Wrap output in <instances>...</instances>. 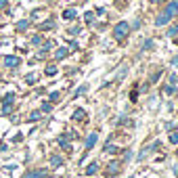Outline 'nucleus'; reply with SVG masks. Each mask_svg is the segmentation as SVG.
I'll use <instances>...</instances> for the list:
<instances>
[{
  "label": "nucleus",
  "mask_w": 178,
  "mask_h": 178,
  "mask_svg": "<svg viewBox=\"0 0 178 178\" xmlns=\"http://www.w3.org/2000/svg\"><path fill=\"white\" fill-rule=\"evenodd\" d=\"M67 52H69L67 48H59V50L55 52V59H57V61H61V59H65V57H67Z\"/></svg>",
  "instance_id": "11"
},
{
  "label": "nucleus",
  "mask_w": 178,
  "mask_h": 178,
  "mask_svg": "<svg viewBox=\"0 0 178 178\" xmlns=\"http://www.w3.org/2000/svg\"><path fill=\"white\" fill-rule=\"evenodd\" d=\"M50 101H59V92H52L50 94Z\"/></svg>",
  "instance_id": "29"
},
{
  "label": "nucleus",
  "mask_w": 178,
  "mask_h": 178,
  "mask_svg": "<svg viewBox=\"0 0 178 178\" xmlns=\"http://www.w3.org/2000/svg\"><path fill=\"white\" fill-rule=\"evenodd\" d=\"M128 32H130V25H128L126 21H120V23L115 25V30H113V36H115L117 40H124V38L128 36Z\"/></svg>",
  "instance_id": "1"
},
{
  "label": "nucleus",
  "mask_w": 178,
  "mask_h": 178,
  "mask_svg": "<svg viewBox=\"0 0 178 178\" xmlns=\"http://www.w3.org/2000/svg\"><path fill=\"white\" fill-rule=\"evenodd\" d=\"M84 117V109H78L76 113H73V120H82Z\"/></svg>",
  "instance_id": "19"
},
{
  "label": "nucleus",
  "mask_w": 178,
  "mask_h": 178,
  "mask_svg": "<svg viewBox=\"0 0 178 178\" xmlns=\"http://www.w3.org/2000/svg\"><path fill=\"white\" fill-rule=\"evenodd\" d=\"M153 2H155V4H157V2H164V0H153Z\"/></svg>",
  "instance_id": "34"
},
{
  "label": "nucleus",
  "mask_w": 178,
  "mask_h": 178,
  "mask_svg": "<svg viewBox=\"0 0 178 178\" xmlns=\"http://www.w3.org/2000/svg\"><path fill=\"white\" fill-rule=\"evenodd\" d=\"M130 98H132V101H136V98H138V92H136V90H132V94H130Z\"/></svg>",
  "instance_id": "31"
},
{
  "label": "nucleus",
  "mask_w": 178,
  "mask_h": 178,
  "mask_svg": "<svg viewBox=\"0 0 178 178\" xmlns=\"http://www.w3.org/2000/svg\"><path fill=\"white\" fill-rule=\"evenodd\" d=\"M107 176H115V174H120V161H111L109 166H107V172H105Z\"/></svg>",
  "instance_id": "4"
},
{
  "label": "nucleus",
  "mask_w": 178,
  "mask_h": 178,
  "mask_svg": "<svg viewBox=\"0 0 178 178\" xmlns=\"http://www.w3.org/2000/svg\"><path fill=\"white\" fill-rule=\"evenodd\" d=\"M84 21H86V23H92V21H94V13H86V15H84Z\"/></svg>",
  "instance_id": "18"
},
{
  "label": "nucleus",
  "mask_w": 178,
  "mask_h": 178,
  "mask_svg": "<svg viewBox=\"0 0 178 178\" xmlns=\"http://www.w3.org/2000/svg\"><path fill=\"white\" fill-rule=\"evenodd\" d=\"M61 164H63V159H61V157H59V155H55V157H52V159H50V166H52V168H59V166H61Z\"/></svg>",
  "instance_id": "14"
},
{
  "label": "nucleus",
  "mask_w": 178,
  "mask_h": 178,
  "mask_svg": "<svg viewBox=\"0 0 178 178\" xmlns=\"http://www.w3.org/2000/svg\"><path fill=\"white\" fill-rule=\"evenodd\" d=\"M174 92H176V86H174V84H168V86H166V94H170V96H172Z\"/></svg>",
  "instance_id": "17"
},
{
  "label": "nucleus",
  "mask_w": 178,
  "mask_h": 178,
  "mask_svg": "<svg viewBox=\"0 0 178 178\" xmlns=\"http://www.w3.org/2000/svg\"><path fill=\"white\" fill-rule=\"evenodd\" d=\"M63 19H67V21L76 19V8H67V11H63Z\"/></svg>",
  "instance_id": "8"
},
{
  "label": "nucleus",
  "mask_w": 178,
  "mask_h": 178,
  "mask_svg": "<svg viewBox=\"0 0 178 178\" xmlns=\"http://www.w3.org/2000/svg\"><path fill=\"white\" fill-rule=\"evenodd\" d=\"M96 172H98V164H96V161H92L88 168H86V174H88V176H94Z\"/></svg>",
  "instance_id": "7"
},
{
  "label": "nucleus",
  "mask_w": 178,
  "mask_h": 178,
  "mask_svg": "<svg viewBox=\"0 0 178 178\" xmlns=\"http://www.w3.org/2000/svg\"><path fill=\"white\" fill-rule=\"evenodd\" d=\"M13 101H15V94H13V92H8V94L2 98V105H4V109H2V111H4V113H8V111H11V107H13Z\"/></svg>",
  "instance_id": "3"
},
{
  "label": "nucleus",
  "mask_w": 178,
  "mask_h": 178,
  "mask_svg": "<svg viewBox=\"0 0 178 178\" xmlns=\"http://www.w3.org/2000/svg\"><path fill=\"white\" fill-rule=\"evenodd\" d=\"M164 15H166L168 19L176 17V15H178V2H176V0H172V2H170V4H168V6L164 8Z\"/></svg>",
  "instance_id": "2"
},
{
  "label": "nucleus",
  "mask_w": 178,
  "mask_h": 178,
  "mask_svg": "<svg viewBox=\"0 0 178 178\" xmlns=\"http://www.w3.org/2000/svg\"><path fill=\"white\" fill-rule=\"evenodd\" d=\"M132 27H134V30H138V27H140V19H136V21H134Z\"/></svg>",
  "instance_id": "30"
},
{
  "label": "nucleus",
  "mask_w": 178,
  "mask_h": 178,
  "mask_svg": "<svg viewBox=\"0 0 178 178\" xmlns=\"http://www.w3.org/2000/svg\"><path fill=\"white\" fill-rule=\"evenodd\" d=\"M166 23H170V19H168V17H166V15L161 13V15H159V17L155 19V25H157V27H161V25H166Z\"/></svg>",
  "instance_id": "9"
},
{
  "label": "nucleus",
  "mask_w": 178,
  "mask_h": 178,
  "mask_svg": "<svg viewBox=\"0 0 178 178\" xmlns=\"http://www.w3.org/2000/svg\"><path fill=\"white\" fill-rule=\"evenodd\" d=\"M174 42H176V44H178V38H176V40H174Z\"/></svg>",
  "instance_id": "35"
},
{
  "label": "nucleus",
  "mask_w": 178,
  "mask_h": 178,
  "mask_svg": "<svg viewBox=\"0 0 178 178\" xmlns=\"http://www.w3.org/2000/svg\"><path fill=\"white\" fill-rule=\"evenodd\" d=\"M176 34H178V27H176V25H172V27L168 30V38H174Z\"/></svg>",
  "instance_id": "16"
},
{
  "label": "nucleus",
  "mask_w": 178,
  "mask_h": 178,
  "mask_svg": "<svg viewBox=\"0 0 178 178\" xmlns=\"http://www.w3.org/2000/svg\"><path fill=\"white\" fill-rule=\"evenodd\" d=\"M40 42H42V36H34V38H32V44H40Z\"/></svg>",
  "instance_id": "23"
},
{
  "label": "nucleus",
  "mask_w": 178,
  "mask_h": 178,
  "mask_svg": "<svg viewBox=\"0 0 178 178\" xmlns=\"http://www.w3.org/2000/svg\"><path fill=\"white\" fill-rule=\"evenodd\" d=\"M38 117H40V113H38V111H34V113H30V120H32V122H36Z\"/></svg>",
  "instance_id": "24"
},
{
  "label": "nucleus",
  "mask_w": 178,
  "mask_h": 178,
  "mask_svg": "<svg viewBox=\"0 0 178 178\" xmlns=\"http://www.w3.org/2000/svg\"><path fill=\"white\" fill-rule=\"evenodd\" d=\"M172 65H178V55L174 57V59H172Z\"/></svg>",
  "instance_id": "32"
},
{
  "label": "nucleus",
  "mask_w": 178,
  "mask_h": 178,
  "mask_svg": "<svg viewBox=\"0 0 178 178\" xmlns=\"http://www.w3.org/2000/svg\"><path fill=\"white\" fill-rule=\"evenodd\" d=\"M52 27H55V21H46L40 25V30H52Z\"/></svg>",
  "instance_id": "15"
},
{
  "label": "nucleus",
  "mask_w": 178,
  "mask_h": 178,
  "mask_svg": "<svg viewBox=\"0 0 178 178\" xmlns=\"http://www.w3.org/2000/svg\"><path fill=\"white\" fill-rule=\"evenodd\" d=\"M96 138H98L96 134H90V136H88V140H86V151H90V149L96 145Z\"/></svg>",
  "instance_id": "10"
},
{
  "label": "nucleus",
  "mask_w": 178,
  "mask_h": 178,
  "mask_svg": "<svg viewBox=\"0 0 178 178\" xmlns=\"http://www.w3.org/2000/svg\"><path fill=\"white\" fill-rule=\"evenodd\" d=\"M105 151H107V153H115V147H111V145H107V147H105Z\"/></svg>",
  "instance_id": "26"
},
{
  "label": "nucleus",
  "mask_w": 178,
  "mask_h": 178,
  "mask_svg": "<svg viewBox=\"0 0 178 178\" xmlns=\"http://www.w3.org/2000/svg\"><path fill=\"white\" fill-rule=\"evenodd\" d=\"M19 63H21V59H19V57H13V55L4 59V65H6V67H17Z\"/></svg>",
  "instance_id": "5"
},
{
  "label": "nucleus",
  "mask_w": 178,
  "mask_h": 178,
  "mask_svg": "<svg viewBox=\"0 0 178 178\" xmlns=\"http://www.w3.org/2000/svg\"><path fill=\"white\" fill-rule=\"evenodd\" d=\"M170 142H172V145H178V132L170 134Z\"/></svg>",
  "instance_id": "20"
},
{
  "label": "nucleus",
  "mask_w": 178,
  "mask_h": 178,
  "mask_svg": "<svg viewBox=\"0 0 178 178\" xmlns=\"http://www.w3.org/2000/svg\"><path fill=\"white\" fill-rule=\"evenodd\" d=\"M57 65H46V76H57Z\"/></svg>",
  "instance_id": "13"
},
{
  "label": "nucleus",
  "mask_w": 178,
  "mask_h": 178,
  "mask_svg": "<svg viewBox=\"0 0 178 178\" xmlns=\"http://www.w3.org/2000/svg\"><path fill=\"white\" fill-rule=\"evenodd\" d=\"M25 80H27V82H30V84H32V82H34V80H36V76H34V73H30V76H27V78H25Z\"/></svg>",
  "instance_id": "28"
},
{
  "label": "nucleus",
  "mask_w": 178,
  "mask_h": 178,
  "mask_svg": "<svg viewBox=\"0 0 178 178\" xmlns=\"http://www.w3.org/2000/svg\"><path fill=\"white\" fill-rule=\"evenodd\" d=\"M6 6V0H0V8H4Z\"/></svg>",
  "instance_id": "33"
},
{
  "label": "nucleus",
  "mask_w": 178,
  "mask_h": 178,
  "mask_svg": "<svg viewBox=\"0 0 178 178\" xmlns=\"http://www.w3.org/2000/svg\"><path fill=\"white\" fill-rule=\"evenodd\" d=\"M59 145H61L65 151H71V145L67 142V136H59Z\"/></svg>",
  "instance_id": "12"
},
{
  "label": "nucleus",
  "mask_w": 178,
  "mask_h": 178,
  "mask_svg": "<svg viewBox=\"0 0 178 178\" xmlns=\"http://www.w3.org/2000/svg\"><path fill=\"white\" fill-rule=\"evenodd\" d=\"M27 25H30L27 21H19V23H17V27H19L21 32H23V30H27Z\"/></svg>",
  "instance_id": "22"
},
{
  "label": "nucleus",
  "mask_w": 178,
  "mask_h": 178,
  "mask_svg": "<svg viewBox=\"0 0 178 178\" xmlns=\"http://www.w3.org/2000/svg\"><path fill=\"white\" fill-rule=\"evenodd\" d=\"M86 90H88V86H86V84H84V86H80V88L76 90V96H80V94H84Z\"/></svg>",
  "instance_id": "21"
},
{
  "label": "nucleus",
  "mask_w": 178,
  "mask_h": 178,
  "mask_svg": "<svg viewBox=\"0 0 178 178\" xmlns=\"http://www.w3.org/2000/svg\"><path fill=\"white\" fill-rule=\"evenodd\" d=\"M69 34H73V36H76V34H80V27H71V30H69Z\"/></svg>",
  "instance_id": "27"
},
{
  "label": "nucleus",
  "mask_w": 178,
  "mask_h": 178,
  "mask_svg": "<svg viewBox=\"0 0 178 178\" xmlns=\"http://www.w3.org/2000/svg\"><path fill=\"white\" fill-rule=\"evenodd\" d=\"M151 46H153V40H147V42H145V46H142V48H145V50H149Z\"/></svg>",
  "instance_id": "25"
},
{
  "label": "nucleus",
  "mask_w": 178,
  "mask_h": 178,
  "mask_svg": "<svg viewBox=\"0 0 178 178\" xmlns=\"http://www.w3.org/2000/svg\"><path fill=\"white\" fill-rule=\"evenodd\" d=\"M44 176H46L44 170H36V172H27L23 178H44Z\"/></svg>",
  "instance_id": "6"
}]
</instances>
